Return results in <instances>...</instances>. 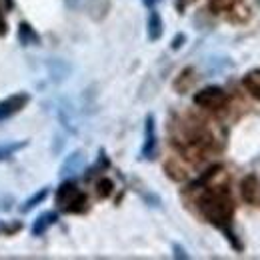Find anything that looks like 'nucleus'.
Here are the masks:
<instances>
[{
    "label": "nucleus",
    "instance_id": "obj_1",
    "mask_svg": "<svg viewBox=\"0 0 260 260\" xmlns=\"http://www.w3.org/2000/svg\"><path fill=\"white\" fill-rule=\"evenodd\" d=\"M198 210L206 222H210L212 226H216L226 234L228 242L232 244L234 250H238V252L242 250V244L238 242V238L232 232L234 200H232V194L228 192V188H224V186L206 188L198 198Z\"/></svg>",
    "mask_w": 260,
    "mask_h": 260
},
{
    "label": "nucleus",
    "instance_id": "obj_4",
    "mask_svg": "<svg viewBox=\"0 0 260 260\" xmlns=\"http://www.w3.org/2000/svg\"><path fill=\"white\" fill-rule=\"evenodd\" d=\"M28 100H30V96L26 92H18V94H12V96L0 100V122L10 118V116H14V114H18L28 104Z\"/></svg>",
    "mask_w": 260,
    "mask_h": 260
},
{
    "label": "nucleus",
    "instance_id": "obj_5",
    "mask_svg": "<svg viewBox=\"0 0 260 260\" xmlns=\"http://www.w3.org/2000/svg\"><path fill=\"white\" fill-rule=\"evenodd\" d=\"M142 158L152 160L156 156V126H154V116L148 114L144 122V142H142Z\"/></svg>",
    "mask_w": 260,
    "mask_h": 260
},
{
    "label": "nucleus",
    "instance_id": "obj_18",
    "mask_svg": "<svg viewBox=\"0 0 260 260\" xmlns=\"http://www.w3.org/2000/svg\"><path fill=\"white\" fill-rule=\"evenodd\" d=\"M186 40V36L184 34H176V38H172V50H178L180 46H182V42Z\"/></svg>",
    "mask_w": 260,
    "mask_h": 260
},
{
    "label": "nucleus",
    "instance_id": "obj_19",
    "mask_svg": "<svg viewBox=\"0 0 260 260\" xmlns=\"http://www.w3.org/2000/svg\"><path fill=\"white\" fill-rule=\"evenodd\" d=\"M154 2H158V0H144V4H148V6H152Z\"/></svg>",
    "mask_w": 260,
    "mask_h": 260
},
{
    "label": "nucleus",
    "instance_id": "obj_13",
    "mask_svg": "<svg viewBox=\"0 0 260 260\" xmlns=\"http://www.w3.org/2000/svg\"><path fill=\"white\" fill-rule=\"evenodd\" d=\"M240 0H208V8L214 12V14H222L232 10Z\"/></svg>",
    "mask_w": 260,
    "mask_h": 260
},
{
    "label": "nucleus",
    "instance_id": "obj_11",
    "mask_svg": "<svg viewBox=\"0 0 260 260\" xmlns=\"http://www.w3.org/2000/svg\"><path fill=\"white\" fill-rule=\"evenodd\" d=\"M24 146H26L24 140H18V142H2V144H0V162L12 158V156H14L18 150H22Z\"/></svg>",
    "mask_w": 260,
    "mask_h": 260
},
{
    "label": "nucleus",
    "instance_id": "obj_16",
    "mask_svg": "<svg viewBox=\"0 0 260 260\" xmlns=\"http://www.w3.org/2000/svg\"><path fill=\"white\" fill-rule=\"evenodd\" d=\"M8 8H10V0H0V34L6 32V20H4V14H6Z\"/></svg>",
    "mask_w": 260,
    "mask_h": 260
},
{
    "label": "nucleus",
    "instance_id": "obj_10",
    "mask_svg": "<svg viewBox=\"0 0 260 260\" xmlns=\"http://www.w3.org/2000/svg\"><path fill=\"white\" fill-rule=\"evenodd\" d=\"M160 36H162V18H160L158 10L152 8L150 16H148V38L152 42H156V40H160Z\"/></svg>",
    "mask_w": 260,
    "mask_h": 260
},
{
    "label": "nucleus",
    "instance_id": "obj_12",
    "mask_svg": "<svg viewBox=\"0 0 260 260\" xmlns=\"http://www.w3.org/2000/svg\"><path fill=\"white\" fill-rule=\"evenodd\" d=\"M18 38H20V42H22L24 46H28V44H36V42H38V34L34 32V28L30 26V24H26V22H22V24H20Z\"/></svg>",
    "mask_w": 260,
    "mask_h": 260
},
{
    "label": "nucleus",
    "instance_id": "obj_6",
    "mask_svg": "<svg viewBox=\"0 0 260 260\" xmlns=\"http://www.w3.org/2000/svg\"><path fill=\"white\" fill-rule=\"evenodd\" d=\"M240 196L246 204H256L260 198V178L256 174H248L240 182Z\"/></svg>",
    "mask_w": 260,
    "mask_h": 260
},
{
    "label": "nucleus",
    "instance_id": "obj_17",
    "mask_svg": "<svg viewBox=\"0 0 260 260\" xmlns=\"http://www.w3.org/2000/svg\"><path fill=\"white\" fill-rule=\"evenodd\" d=\"M172 250H174V258H182V260H186L188 258V254H186V250L180 246V244H174L172 246Z\"/></svg>",
    "mask_w": 260,
    "mask_h": 260
},
{
    "label": "nucleus",
    "instance_id": "obj_3",
    "mask_svg": "<svg viewBox=\"0 0 260 260\" xmlns=\"http://www.w3.org/2000/svg\"><path fill=\"white\" fill-rule=\"evenodd\" d=\"M228 102L226 92L220 86H206L194 94V104L204 110H220Z\"/></svg>",
    "mask_w": 260,
    "mask_h": 260
},
{
    "label": "nucleus",
    "instance_id": "obj_7",
    "mask_svg": "<svg viewBox=\"0 0 260 260\" xmlns=\"http://www.w3.org/2000/svg\"><path fill=\"white\" fill-rule=\"evenodd\" d=\"M82 166H84V154L82 152H72L64 160V164L60 166V176L62 178L74 176V174H78L82 170Z\"/></svg>",
    "mask_w": 260,
    "mask_h": 260
},
{
    "label": "nucleus",
    "instance_id": "obj_8",
    "mask_svg": "<svg viewBox=\"0 0 260 260\" xmlns=\"http://www.w3.org/2000/svg\"><path fill=\"white\" fill-rule=\"evenodd\" d=\"M56 220H58V214H56V212H44V214H40V216L34 220L32 234L34 236L44 234V232L52 226V224H56Z\"/></svg>",
    "mask_w": 260,
    "mask_h": 260
},
{
    "label": "nucleus",
    "instance_id": "obj_9",
    "mask_svg": "<svg viewBox=\"0 0 260 260\" xmlns=\"http://www.w3.org/2000/svg\"><path fill=\"white\" fill-rule=\"evenodd\" d=\"M242 84H244V88L260 102V68H254V70L246 72L244 78H242Z\"/></svg>",
    "mask_w": 260,
    "mask_h": 260
},
{
    "label": "nucleus",
    "instance_id": "obj_2",
    "mask_svg": "<svg viewBox=\"0 0 260 260\" xmlns=\"http://www.w3.org/2000/svg\"><path fill=\"white\" fill-rule=\"evenodd\" d=\"M56 206L68 214H80L88 208V198L74 182H62L56 190Z\"/></svg>",
    "mask_w": 260,
    "mask_h": 260
},
{
    "label": "nucleus",
    "instance_id": "obj_14",
    "mask_svg": "<svg viewBox=\"0 0 260 260\" xmlns=\"http://www.w3.org/2000/svg\"><path fill=\"white\" fill-rule=\"evenodd\" d=\"M46 196H48V188H42V190H38V192H36L32 198H28V200H26V202L20 206V210H22V212H28V210H32L34 206H36V204H40V202H42Z\"/></svg>",
    "mask_w": 260,
    "mask_h": 260
},
{
    "label": "nucleus",
    "instance_id": "obj_15",
    "mask_svg": "<svg viewBox=\"0 0 260 260\" xmlns=\"http://www.w3.org/2000/svg\"><path fill=\"white\" fill-rule=\"evenodd\" d=\"M112 188H114V184H112L110 178H102V180H98L96 192L100 198H108V196L112 194Z\"/></svg>",
    "mask_w": 260,
    "mask_h": 260
}]
</instances>
